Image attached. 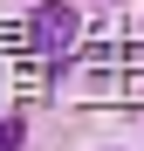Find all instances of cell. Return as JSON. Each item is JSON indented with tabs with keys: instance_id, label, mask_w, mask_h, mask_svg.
<instances>
[{
	"instance_id": "obj_1",
	"label": "cell",
	"mask_w": 144,
	"mask_h": 151,
	"mask_svg": "<svg viewBox=\"0 0 144 151\" xmlns=\"http://www.w3.org/2000/svg\"><path fill=\"white\" fill-rule=\"evenodd\" d=\"M34 41L48 48V55H62V48L76 41V14H69L62 0H48V7H34Z\"/></svg>"
},
{
	"instance_id": "obj_2",
	"label": "cell",
	"mask_w": 144,
	"mask_h": 151,
	"mask_svg": "<svg viewBox=\"0 0 144 151\" xmlns=\"http://www.w3.org/2000/svg\"><path fill=\"white\" fill-rule=\"evenodd\" d=\"M21 137H28V131H21V117H0V151H14Z\"/></svg>"
}]
</instances>
